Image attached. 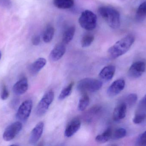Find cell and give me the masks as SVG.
Returning <instances> with one entry per match:
<instances>
[{
    "label": "cell",
    "instance_id": "d4e9b609",
    "mask_svg": "<svg viewBox=\"0 0 146 146\" xmlns=\"http://www.w3.org/2000/svg\"><path fill=\"white\" fill-rule=\"evenodd\" d=\"M146 118V111L139 110L133 119L135 124H138L143 122Z\"/></svg>",
    "mask_w": 146,
    "mask_h": 146
},
{
    "label": "cell",
    "instance_id": "2e32d148",
    "mask_svg": "<svg viewBox=\"0 0 146 146\" xmlns=\"http://www.w3.org/2000/svg\"><path fill=\"white\" fill-rule=\"evenodd\" d=\"M115 67L114 65H108L101 69L99 76L103 80L108 81L112 79L115 75Z\"/></svg>",
    "mask_w": 146,
    "mask_h": 146
},
{
    "label": "cell",
    "instance_id": "f546056e",
    "mask_svg": "<svg viewBox=\"0 0 146 146\" xmlns=\"http://www.w3.org/2000/svg\"><path fill=\"white\" fill-rule=\"evenodd\" d=\"M9 96L8 91L6 86H4L2 89L1 93V98L3 100H5L7 99Z\"/></svg>",
    "mask_w": 146,
    "mask_h": 146
},
{
    "label": "cell",
    "instance_id": "44dd1931",
    "mask_svg": "<svg viewBox=\"0 0 146 146\" xmlns=\"http://www.w3.org/2000/svg\"><path fill=\"white\" fill-rule=\"evenodd\" d=\"M146 18V1L139 6L136 13V19L139 21L144 20Z\"/></svg>",
    "mask_w": 146,
    "mask_h": 146
},
{
    "label": "cell",
    "instance_id": "d6986e66",
    "mask_svg": "<svg viewBox=\"0 0 146 146\" xmlns=\"http://www.w3.org/2000/svg\"><path fill=\"white\" fill-rule=\"evenodd\" d=\"M54 5L60 9H68L74 6V0H54Z\"/></svg>",
    "mask_w": 146,
    "mask_h": 146
},
{
    "label": "cell",
    "instance_id": "f1b7e54d",
    "mask_svg": "<svg viewBox=\"0 0 146 146\" xmlns=\"http://www.w3.org/2000/svg\"><path fill=\"white\" fill-rule=\"evenodd\" d=\"M136 143L137 145L146 146V130L139 136Z\"/></svg>",
    "mask_w": 146,
    "mask_h": 146
},
{
    "label": "cell",
    "instance_id": "277c9868",
    "mask_svg": "<svg viewBox=\"0 0 146 146\" xmlns=\"http://www.w3.org/2000/svg\"><path fill=\"white\" fill-rule=\"evenodd\" d=\"M79 22L81 27L85 30L92 31L95 29L97 26V16L90 10H85L81 14Z\"/></svg>",
    "mask_w": 146,
    "mask_h": 146
},
{
    "label": "cell",
    "instance_id": "7402d4cb",
    "mask_svg": "<svg viewBox=\"0 0 146 146\" xmlns=\"http://www.w3.org/2000/svg\"><path fill=\"white\" fill-rule=\"evenodd\" d=\"M54 28L51 26H48L46 27L43 35V39L44 43H49L51 42L54 37Z\"/></svg>",
    "mask_w": 146,
    "mask_h": 146
},
{
    "label": "cell",
    "instance_id": "8fae6325",
    "mask_svg": "<svg viewBox=\"0 0 146 146\" xmlns=\"http://www.w3.org/2000/svg\"><path fill=\"white\" fill-rule=\"evenodd\" d=\"M81 127V122L78 118L73 119L68 124L65 129L64 135L67 138L73 136L80 129Z\"/></svg>",
    "mask_w": 146,
    "mask_h": 146
},
{
    "label": "cell",
    "instance_id": "836d02e7",
    "mask_svg": "<svg viewBox=\"0 0 146 146\" xmlns=\"http://www.w3.org/2000/svg\"><path fill=\"white\" fill-rule=\"evenodd\" d=\"M1 56H2L1 52V51H0V60H1Z\"/></svg>",
    "mask_w": 146,
    "mask_h": 146
},
{
    "label": "cell",
    "instance_id": "5b68a950",
    "mask_svg": "<svg viewBox=\"0 0 146 146\" xmlns=\"http://www.w3.org/2000/svg\"><path fill=\"white\" fill-rule=\"evenodd\" d=\"M54 98V93L52 90H49L44 95L36 109V114L38 116H42L47 112Z\"/></svg>",
    "mask_w": 146,
    "mask_h": 146
},
{
    "label": "cell",
    "instance_id": "83f0119b",
    "mask_svg": "<svg viewBox=\"0 0 146 146\" xmlns=\"http://www.w3.org/2000/svg\"><path fill=\"white\" fill-rule=\"evenodd\" d=\"M127 131L125 129L123 128L117 129L112 134V137L114 139L117 140L122 139L126 136Z\"/></svg>",
    "mask_w": 146,
    "mask_h": 146
},
{
    "label": "cell",
    "instance_id": "30bf717a",
    "mask_svg": "<svg viewBox=\"0 0 146 146\" xmlns=\"http://www.w3.org/2000/svg\"><path fill=\"white\" fill-rule=\"evenodd\" d=\"M44 129V123L40 122L33 129L29 137V143L31 145L36 143L39 141L43 134Z\"/></svg>",
    "mask_w": 146,
    "mask_h": 146
},
{
    "label": "cell",
    "instance_id": "52a82bcc",
    "mask_svg": "<svg viewBox=\"0 0 146 146\" xmlns=\"http://www.w3.org/2000/svg\"><path fill=\"white\" fill-rule=\"evenodd\" d=\"M23 125L21 122H15L11 123L5 129L3 138L6 141H9L13 139L22 130Z\"/></svg>",
    "mask_w": 146,
    "mask_h": 146
},
{
    "label": "cell",
    "instance_id": "9a60e30c",
    "mask_svg": "<svg viewBox=\"0 0 146 146\" xmlns=\"http://www.w3.org/2000/svg\"><path fill=\"white\" fill-rule=\"evenodd\" d=\"M102 108L98 105H94L90 108L85 114L84 116L85 121L87 123L92 122L96 117L101 114Z\"/></svg>",
    "mask_w": 146,
    "mask_h": 146
},
{
    "label": "cell",
    "instance_id": "ba28073f",
    "mask_svg": "<svg viewBox=\"0 0 146 146\" xmlns=\"http://www.w3.org/2000/svg\"><path fill=\"white\" fill-rule=\"evenodd\" d=\"M146 63L143 61H137L132 64L128 72L129 76L133 79L139 78L145 71Z\"/></svg>",
    "mask_w": 146,
    "mask_h": 146
},
{
    "label": "cell",
    "instance_id": "ac0fdd59",
    "mask_svg": "<svg viewBox=\"0 0 146 146\" xmlns=\"http://www.w3.org/2000/svg\"><path fill=\"white\" fill-rule=\"evenodd\" d=\"M112 132L111 128H108L104 133L98 135L95 138V140L98 143H105L109 141L112 137Z\"/></svg>",
    "mask_w": 146,
    "mask_h": 146
},
{
    "label": "cell",
    "instance_id": "7a4b0ae2",
    "mask_svg": "<svg viewBox=\"0 0 146 146\" xmlns=\"http://www.w3.org/2000/svg\"><path fill=\"white\" fill-rule=\"evenodd\" d=\"M100 15L105 21L108 25L113 29H117L121 25V18L119 12L115 9L104 6L98 9Z\"/></svg>",
    "mask_w": 146,
    "mask_h": 146
},
{
    "label": "cell",
    "instance_id": "4fadbf2b",
    "mask_svg": "<svg viewBox=\"0 0 146 146\" xmlns=\"http://www.w3.org/2000/svg\"><path fill=\"white\" fill-rule=\"evenodd\" d=\"M127 105L124 102L120 103L114 109L112 118L113 121L119 122L125 118L126 115Z\"/></svg>",
    "mask_w": 146,
    "mask_h": 146
},
{
    "label": "cell",
    "instance_id": "3957f363",
    "mask_svg": "<svg viewBox=\"0 0 146 146\" xmlns=\"http://www.w3.org/2000/svg\"><path fill=\"white\" fill-rule=\"evenodd\" d=\"M103 84L102 81L99 80L86 78L79 81L76 88L79 91L84 93L86 92H95L101 89Z\"/></svg>",
    "mask_w": 146,
    "mask_h": 146
},
{
    "label": "cell",
    "instance_id": "5bb4252c",
    "mask_svg": "<svg viewBox=\"0 0 146 146\" xmlns=\"http://www.w3.org/2000/svg\"><path fill=\"white\" fill-rule=\"evenodd\" d=\"M28 89V83L27 78H22L15 84L13 87L14 93L17 95H21L27 91Z\"/></svg>",
    "mask_w": 146,
    "mask_h": 146
},
{
    "label": "cell",
    "instance_id": "4316f807",
    "mask_svg": "<svg viewBox=\"0 0 146 146\" xmlns=\"http://www.w3.org/2000/svg\"><path fill=\"white\" fill-rule=\"evenodd\" d=\"M138 100V96L135 93L129 94L125 98L124 103H126L127 106H132L135 104Z\"/></svg>",
    "mask_w": 146,
    "mask_h": 146
},
{
    "label": "cell",
    "instance_id": "1f68e13d",
    "mask_svg": "<svg viewBox=\"0 0 146 146\" xmlns=\"http://www.w3.org/2000/svg\"><path fill=\"white\" fill-rule=\"evenodd\" d=\"M40 41H41V39H40V37L38 35H35L33 37L32 42L33 45H38L40 43Z\"/></svg>",
    "mask_w": 146,
    "mask_h": 146
},
{
    "label": "cell",
    "instance_id": "8992f818",
    "mask_svg": "<svg viewBox=\"0 0 146 146\" xmlns=\"http://www.w3.org/2000/svg\"><path fill=\"white\" fill-rule=\"evenodd\" d=\"M33 105V101L31 99H27L22 103L17 111L16 118L21 121H26L31 115Z\"/></svg>",
    "mask_w": 146,
    "mask_h": 146
},
{
    "label": "cell",
    "instance_id": "d6a6232c",
    "mask_svg": "<svg viewBox=\"0 0 146 146\" xmlns=\"http://www.w3.org/2000/svg\"><path fill=\"white\" fill-rule=\"evenodd\" d=\"M139 106L145 108L146 109V95L143 98V99L141 101L139 104Z\"/></svg>",
    "mask_w": 146,
    "mask_h": 146
},
{
    "label": "cell",
    "instance_id": "6da1fadb",
    "mask_svg": "<svg viewBox=\"0 0 146 146\" xmlns=\"http://www.w3.org/2000/svg\"><path fill=\"white\" fill-rule=\"evenodd\" d=\"M135 40L132 34H129L120 39L109 49L108 53L111 59H116L127 53Z\"/></svg>",
    "mask_w": 146,
    "mask_h": 146
},
{
    "label": "cell",
    "instance_id": "484cf974",
    "mask_svg": "<svg viewBox=\"0 0 146 146\" xmlns=\"http://www.w3.org/2000/svg\"><path fill=\"white\" fill-rule=\"evenodd\" d=\"M94 40V37L92 34H88L84 35L81 39V45L83 48L90 46Z\"/></svg>",
    "mask_w": 146,
    "mask_h": 146
},
{
    "label": "cell",
    "instance_id": "e0dca14e",
    "mask_svg": "<svg viewBox=\"0 0 146 146\" xmlns=\"http://www.w3.org/2000/svg\"><path fill=\"white\" fill-rule=\"evenodd\" d=\"M47 61L42 57H40L36 60L29 67V71L31 74L33 75L38 73L41 69L43 68L46 65Z\"/></svg>",
    "mask_w": 146,
    "mask_h": 146
},
{
    "label": "cell",
    "instance_id": "7c38bea8",
    "mask_svg": "<svg viewBox=\"0 0 146 146\" xmlns=\"http://www.w3.org/2000/svg\"><path fill=\"white\" fill-rule=\"evenodd\" d=\"M66 47L63 43L57 44L51 51L50 58L52 61H57L61 59L66 53Z\"/></svg>",
    "mask_w": 146,
    "mask_h": 146
},
{
    "label": "cell",
    "instance_id": "cb8c5ba5",
    "mask_svg": "<svg viewBox=\"0 0 146 146\" xmlns=\"http://www.w3.org/2000/svg\"><path fill=\"white\" fill-rule=\"evenodd\" d=\"M74 85V82H71L62 91L59 95V97H58L59 100H64L71 94Z\"/></svg>",
    "mask_w": 146,
    "mask_h": 146
},
{
    "label": "cell",
    "instance_id": "4dcf8cb0",
    "mask_svg": "<svg viewBox=\"0 0 146 146\" xmlns=\"http://www.w3.org/2000/svg\"><path fill=\"white\" fill-rule=\"evenodd\" d=\"M0 6L6 8H10L12 7V3L10 0H0Z\"/></svg>",
    "mask_w": 146,
    "mask_h": 146
},
{
    "label": "cell",
    "instance_id": "ffe728a7",
    "mask_svg": "<svg viewBox=\"0 0 146 146\" xmlns=\"http://www.w3.org/2000/svg\"><path fill=\"white\" fill-rule=\"evenodd\" d=\"M75 27L74 26L68 27L63 34L62 43L65 45L69 43L72 40L75 33Z\"/></svg>",
    "mask_w": 146,
    "mask_h": 146
},
{
    "label": "cell",
    "instance_id": "9c48e42d",
    "mask_svg": "<svg viewBox=\"0 0 146 146\" xmlns=\"http://www.w3.org/2000/svg\"><path fill=\"white\" fill-rule=\"evenodd\" d=\"M125 81L123 79H118L114 81L109 87L107 91V94L110 97H114L118 95L124 89Z\"/></svg>",
    "mask_w": 146,
    "mask_h": 146
},
{
    "label": "cell",
    "instance_id": "603a6c76",
    "mask_svg": "<svg viewBox=\"0 0 146 146\" xmlns=\"http://www.w3.org/2000/svg\"><path fill=\"white\" fill-rule=\"evenodd\" d=\"M90 102L89 97L87 94L84 93L79 100L78 105V109L79 111H83L86 110Z\"/></svg>",
    "mask_w": 146,
    "mask_h": 146
}]
</instances>
